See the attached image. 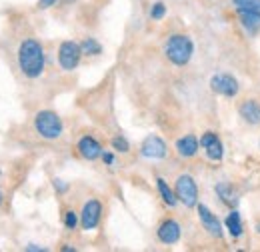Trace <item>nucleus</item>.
<instances>
[{
  "label": "nucleus",
  "mask_w": 260,
  "mask_h": 252,
  "mask_svg": "<svg viewBox=\"0 0 260 252\" xmlns=\"http://www.w3.org/2000/svg\"><path fill=\"white\" fill-rule=\"evenodd\" d=\"M18 64L20 70L28 76V78H36L42 74L44 70V50L42 44L34 38H28L20 44L18 48Z\"/></svg>",
  "instance_id": "nucleus-1"
},
{
  "label": "nucleus",
  "mask_w": 260,
  "mask_h": 252,
  "mask_svg": "<svg viewBox=\"0 0 260 252\" xmlns=\"http://www.w3.org/2000/svg\"><path fill=\"white\" fill-rule=\"evenodd\" d=\"M164 54L166 58L176 66H184V64L190 62L192 54H194V44L188 36L184 34H172L168 40H166V46H164Z\"/></svg>",
  "instance_id": "nucleus-2"
},
{
  "label": "nucleus",
  "mask_w": 260,
  "mask_h": 252,
  "mask_svg": "<svg viewBox=\"0 0 260 252\" xmlns=\"http://www.w3.org/2000/svg\"><path fill=\"white\" fill-rule=\"evenodd\" d=\"M34 126L38 130V134L46 140H56L62 134V120L58 118L56 112L52 110H42L36 114L34 118Z\"/></svg>",
  "instance_id": "nucleus-3"
},
{
  "label": "nucleus",
  "mask_w": 260,
  "mask_h": 252,
  "mask_svg": "<svg viewBox=\"0 0 260 252\" xmlns=\"http://www.w3.org/2000/svg\"><path fill=\"white\" fill-rule=\"evenodd\" d=\"M174 192H176V198L192 208V206H198V186H196L194 178L188 176V174H182L176 178V186H174Z\"/></svg>",
  "instance_id": "nucleus-4"
},
{
  "label": "nucleus",
  "mask_w": 260,
  "mask_h": 252,
  "mask_svg": "<svg viewBox=\"0 0 260 252\" xmlns=\"http://www.w3.org/2000/svg\"><path fill=\"white\" fill-rule=\"evenodd\" d=\"M80 56H82V48L72 40L62 42L58 48V62L62 66V70H74L80 62Z\"/></svg>",
  "instance_id": "nucleus-5"
},
{
  "label": "nucleus",
  "mask_w": 260,
  "mask_h": 252,
  "mask_svg": "<svg viewBox=\"0 0 260 252\" xmlns=\"http://www.w3.org/2000/svg\"><path fill=\"white\" fill-rule=\"evenodd\" d=\"M210 88H212V92L226 96V98H234L240 90L238 80L232 74H224V72L222 74H214L210 78Z\"/></svg>",
  "instance_id": "nucleus-6"
},
{
  "label": "nucleus",
  "mask_w": 260,
  "mask_h": 252,
  "mask_svg": "<svg viewBox=\"0 0 260 252\" xmlns=\"http://www.w3.org/2000/svg\"><path fill=\"white\" fill-rule=\"evenodd\" d=\"M200 146L206 150V156L214 160V162L222 160V156H224V146H222L220 138L214 132H204L202 138H200Z\"/></svg>",
  "instance_id": "nucleus-7"
},
{
  "label": "nucleus",
  "mask_w": 260,
  "mask_h": 252,
  "mask_svg": "<svg viewBox=\"0 0 260 252\" xmlns=\"http://www.w3.org/2000/svg\"><path fill=\"white\" fill-rule=\"evenodd\" d=\"M100 214H102V204L98 200H88L82 208V214H80V224L84 230H92L96 228L98 222H100Z\"/></svg>",
  "instance_id": "nucleus-8"
},
{
  "label": "nucleus",
  "mask_w": 260,
  "mask_h": 252,
  "mask_svg": "<svg viewBox=\"0 0 260 252\" xmlns=\"http://www.w3.org/2000/svg\"><path fill=\"white\" fill-rule=\"evenodd\" d=\"M198 218H200V222H202L204 230H208L212 236H216V238L222 236V224H220V220H218L216 214H212V210H210L208 206L198 204Z\"/></svg>",
  "instance_id": "nucleus-9"
},
{
  "label": "nucleus",
  "mask_w": 260,
  "mask_h": 252,
  "mask_svg": "<svg viewBox=\"0 0 260 252\" xmlns=\"http://www.w3.org/2000/svg\"><path fill=\"white\" fill-rule=\"evenodd\" d=\"M140 152H142V156L146 158H164L166 156V144H164V140L160 136L152 134V136L144 138Z\"/></svg>",
  "instance_id": "nucleus-10"
},
{
  "label": "nucleus",
  "mask_w": 260,
  "mask_h": 252,
  "mask_svg": "<svg viewBox=\"0 0 260 252\" xmlns=\"http://www.w3.org/2000/svg\"><path fill=\"white\" fill-rule=\"evenodd\" d=\"M158 238L164 244H176L180 238V224L176 220H164L158 228Z\"/></svg>",
  "instance_id": "nucleus-11"
},
{
  "label": "nucleus",
  "mask_w": 260,
  "mask_h": 252,
  "mask_svg": "<svg viewBox=\"0 0 260 252\" xmlns=\"http://www.w3.org/2000/svg\"><path fill=\"white\" fill-rule=\"evenodd\" d=\"M78 152L86 160H96L98 156H102V146L92 136H82L78 142Z\"/></svg>",
  "instance_id": "nucleus-12"
},
{
  "label": "nucleus",
  "mask_w": 260,
  "mask_h": 252,
  "mask_svg": "<svg viewBox=\"0 0 260 252\" xmlns=\"http://www.w3.org/2000/svg\"><path fill=\"white\" fill-rule=\"evenodd\" d=\"M240 116L248 124H260V104L256 100H244L240 104Z\"/></svg>",
  "instance_id": "nucleus-13"
},
{
  "label": "nucleus",
  "mask_w": 260,
  "mask_h": 252,
  "mask_svg": "<svg viewBox=\"0 0 260 252\" xmlns=\"http://www.w3.org/2000/svg\"><path fill=\"white\" fill-rule=\"evenodd\" d=\"M198 140H196V136L192 134H186V136H182L178 142H176V150H178V154L182 158H192L196 156V152H198Z\"/></svg>",
  "instance_id": "nucleus-14"
},
{
  "label": "nucleus",
  "mask_w": 260,
  "mask_h": 252,
  "mask_svg": "<svg viewBox=\"0 0 260 252\" xmlns=\"http://www.w3.org/2000/svg\"><path fill=\"white\" fill-rule=\"evenodd\" d=\"M224 224H226V230L230 232V236H232V238H240V236H242L244 224H242V218H240L238 210H232V212L226 216Z\"/></svg>",
  "instance_id": "nucleus-15"
},
{
  "label": "nucleus",
  "mask_w": 260,
  "mask_h": 252,
  "mask_svg": "<svg viewBox=\"0 0 260 252\" xmlns=\"http://www.w3.org/2000/svg\"><path fill=\"white\" fill-rule=\"evenodd\" d=\"M232 6L236 12L244 10V12H252L260 16V0H232Z\"/></svg>",
  "instance_id": "nucleus-16"
},
{
  "label": "nucleus",
  "mask_w": 260,
  "mask_h": 252,
  "mask_svg": "<svg viewBox=\"0 0 260 252\" xmlns=\"http://www.w3.org/2000/svg\"><path fill=\"white\" fill-rule=\"evenodd\" d=\"M216 194L222 198V202L228 204V206H234V202H236V196H234V190L232 186L228 184V182H220V184H216Z\"/></svg>",
  "instance_id": "nucleus-17"
},
{
  "label": "nucleus",
  "mask_w": 260,
  "mask_h": 252,
  "mask_svg": "<svg viewBox=\"0 0 260 252\" xmlns=\"http://www.w3.org/2000/svg\"><path fill=\"white\" fill-rule=\"evenodd\" d=\"M156 184H158V192H160V196H162L164 202H166L168 206H174V204H176V200H178V198H176V192H172V190H170V186L166 184V180H164V178H158V180H156Z\"/></svg>",
  "instance_id": "nucleus-18"
},
{
  "label": "nucleus",
  "mask_w": 260,
  "mask_h": 252,
  "mask_svg": "<svg viewBox=\"0 0 260 252\" xmlns=\"http://www.w3.org/2000/svg\"><path fill=\"white\" fill-rule=\"evenodd\" d=\"M238 16H240V20H242V24L248 28L250 32H256L260 26V16L256 14H252V12H244V10H240L238 12Z\"/></svg>",
  "instance_id": "nucleus-19"
},
{
  "label": "nucleus",
  "mask_w": 260,
  "mask_h": 252,
  "mask_svg": "<svg viewBox=\"0 0 260 252\" xmlns=\"http://www.w3.org/2000/svg\"><path fill=\"white\" fill-rule=\"evenodd\" d=\"M80 48H82V54H100L102 52V46L98 44L94 38H86L80 44Z\"/></svg>",
  "instance_id": "nucleus-20"
},
{
  "label": "nucleus",
  "mask_w": 260,
  "mask_h": 252,
  "mask_svg": "<svg viewBox=\"0 0 260 252\" xmlns=\"http://www.w3.org/2000/svg\"><path fill=\"white\" fill-rule=\"evenodd\" d=\"M112 148H114V150H118V152H128L130 144L126 142V138L116 136V138H112Z\"/></svg>",
  "instance_id": "nucleus-21"
},
{
  "label": "nucleus",
  "mask_w": 260,
  "mask_h": 252,
  "mask_svg": "<svg viewBox=\"0 0 260 252\" xmlns=\"http://www.w3.org/2000/svg\"><path fill=\"white\" fill-rule=\"evenodd\" d=\"M164 14H166V6H164L162 2H156V4L152 6V10H150V16H152L154 20H160Z\"/></svg>",
  "instance_id": "nucleus-22"
},
{
  "label": "nucleus",
  "mask_w": 260,
  "mask_h": 252,
  "mask_svg": "<svg viewBox=\"0 0 260 252\" xmlns=\"http://www.w3.org/2000/svg\"><path fill=\"white\" fill-rule=\"evenodd\" d=\"M64 224L72 230V228H76V224H78V216H76V212H72V210H68L64 216Z\"/></svg>",
  "instance_id": "nucleus-23"
},
{
  "label": "nucleus",
  "mask_w": 260,
  "mask_h": 252,
  "mask_svg": "<svg viewBox=\"0 0 260 252\" xmlns=\"http://www.w3.org/2000/svg\"><path fill=\"white\" fill-rule=\"evenodd\" d=\"M54 2L56 0H38V8H50V6H54Z\"/></svg>",
  "instance_id": "nucleus-24"
},
{
  "label": "nucleus",
  "mask_w": 260,
  "mask_h": 252,
  "mask_svg": "<svg viewBox=\"0 0 260 252\" xmlns=\"http://www.w3.org/2000/svg\"><path fill=\"white\" fill-rule=\"evenodd\" d=\"M102 160H104L106 164H112V162H114V156H112L110 152H102Z\"/></svg>",
  "instance_id": "nucleus-25"
},
{
  "label": "nucleus",
  "mask_w": 260,
  "mask_h": 252,
  "mask_svg": "<svg viewBox=\"0 0 260 252\" xmlns=\"http://www.w3.org/2000/svg\"><path fill=\"white\" fill-rule=\"evenodd\" d=\"M26 250H30V252H34V250H44V248H40V246H36V244H30Z\"/></svg>",
  "instance_id": "nucleus-26"
},
{
  "label": "nucleus",
  "mask_w": 260,
  "mask_h": 252,
  "mask_svg": "<svg viewBox=\"0 0 260 252\" xmlns=\"http://www.w3.org/2000/svg\"><path fill=\"white\" fill-rule=\"evenodd\" d=\"M256 232H258V234H260V222H258V224H256Z\"/></svg>",
  "instance_id": "nucleus-27"
},
{
  "label": "nucleus",
  "mask_w": 260,
  "mask_h": 252,
  "mask_svg": "<svg viewBox=\"0 0 260 252\" xmlns=\"http://www.w3.org/2000/svg\"><path fill=\"white\" fill-rule=\"evenodd\" d=\"M0 202H2V194H0Z\"/></svg>",
  "instance_id": "nucleus-28"
}]
</instances>
